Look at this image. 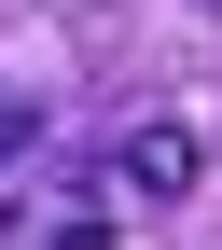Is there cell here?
Returning <instances> with one entry per match:
<instances>
[{
  "label": "cell",
  "mask_w": 222,
  "mask_h": 250,
  "mask_svg": "<svg viewBox=\"0 0 222 250\" xmlns=\"http://www.w3.org/2000/svg\"><path fill=\"white\" fill-rule=\"evenodd\" d=\"M111 167H125V195H153V208H167V195H195V125H139Z\"/></svg>",
  "instance_id": "6da1fadb"
},
{
  "label": "cell",
  "mask_w": 222,
  "mask_h": 250,
  "mask_svg": "<svg viewBox=\"0 0 222 250\" xmlns=\"http://www.w3.org/2000/svg\"><path fill=\"white\" fill-rule=\"evenodd\" d=\"M42 250H111V223H98V208H56V223H42Z\"/></svg>",
  "instance_id": "7a4b0ae2"
},
{
  "label": "cell",
  "mask_w": 222,
  "mask_h": 250,
  "mask_svg": "<svg viewBox=\"0 0 222 250\" xmlns=\"http://www.w3.org/2000/svg\"><path fill=\"white\" fill-rule=\"evenodd\" d=\"M14 153H28V125H14V111H0V167H14Z\"/></svg>",
  "instance_id": "3957f363"
}]
</instances>
